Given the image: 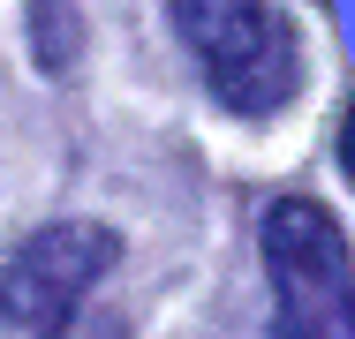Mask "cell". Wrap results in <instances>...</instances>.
<instances>
[{"label": "cell", "instance_id": "6da1fadb", "mask_svg": "<svg viewBox=\"0 0 355 339\" xmlns=\"http://www.w3.org/2000/svg\"><path fill=\"white\" fill-rule=\"evenodd\" d=\"M182 46L205 61L219 106L234 113H280L302 83V46L272 0H166Z\"/></svg>", "mask_w": 355, "mask_h": 339}, {"label": "cell", "instance_id": "7a4b0ae2", "mask_svg": "<svg viewBox=\"0 0 355 339\" xmlns=\"http://www.w3.org/2000/svg\"><path fill=\"white\" fill-rule=\"evenodd\" d=\"M265 271L280 302V332L302 339H348L355 332V271H348V234L325 203L280 196L265 211Z\"/></svg>", "mask_w": 355, "mask_h": 339}, {"label": "cell", "instance_id": "3957f363", "mask_svg": "<svg viewBox=\"0 0 355 339\" xmlns=\"http://www.w3.org/2000/svg\"><path fill=\"white\" fill-rule=\"evenodd\" d=\"M114 257H121V241L91 219L38 226L0 271V324L8 332H69L76 309L91 302V286L114 271Z\"/></svg>", "mask_w": 355, "mask_h": 339}, {"label": "cell", "instance_id": "277c9868", "mask_svg": "<svg viewBox=\"0 0 355 339\" xmlns=\"http://www.w3.org/2000/svg\"><path fill=\"white\" fill-rule=\"evenodd\" d=\"M38 61H69V0H38Z\"/></svg>", "mask_w": 355, "mask_h": 339}]
</instances>
